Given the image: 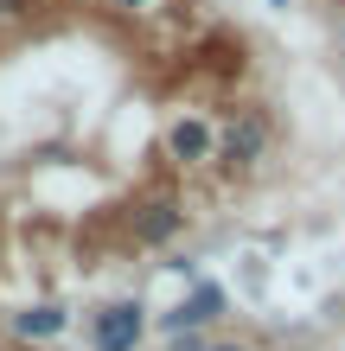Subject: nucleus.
<instances>
[{"instance_id": "1", "label": "nucleus", "mask_w": 345, "mask_h": 351, "mask_svg": "<svg viewBox=\"0 0 345 351\" xmlns=\"http://www.w3.org/2000/svg\"><path fill=\"white\" fill-rule=\"evenodd\" d=\"M141 332H147V319H141L134 300H109L103 313L90 319V345H96V351H134Z\"/></svg>"}, {"instance_id": "2", "label": "nucleus", "mask_w": 345, "mask_h": 351, "mask_svg": "<svg viewBox=\"0 0 345 351\" xmlns=\"http://www.w3.org/2000/svg\"><path fill=\"white\" fill-rule=\"evenodd\" d=\"M262 147H269V121H262V109H237V121L224 128V160H230V167H250V160H262Z\"/></svg>"}, {"instance_id": "3", "label": "nucleus", "mask_w": 345, "mask_h": 351, "mask_svg": "<svg viewBox=\"0 0 345 351\" xmlns=\"http://www.w3.org/2000/svg\"><path fill=\"white\" fill-rule=\"evenodd\" d=\"M217 306H224V287H217V281H198V287H192V300L179 306V313H167V332H186V326L217 319Z\"/></svg>"}, {"instance_id": "4", "label": "nucleus", "mask_w": 345, "mask_h": 351, "mask_svg": "<svg viewBox=\"0 0 345 351\" xmlns=\"http://www.w3.org/2000/svg\"><path fill=\"white\" fill-rule=\"evenodd\" d=\"M179 223H186V211H179L173 198H154L147 211H141V223H134V243H167Z\"/></svg>"}, {"instance_id": "5", "label": "nucleus", "mask_w": 345, "mask_h": 351, "mask_svg": "<svg viewBox=\"0 0 345 351\" xmlns=\"http://www.w3.org/2000/svg\"><path fill=\"white\" fill-rule=\"evenodd\" d=\"M167 147H173V160H205L211 154V128L205 121H173V134H167Z\"/></svg>"}, {"instance_id": "6", "label": "nucleus", "mask_w": 345, "mask_h": 351, "mask_svg": "<svg viewBox=\"0 0 345 351\" xmlns=\"http://www.w3.org/2000/svg\"><path fill=\"white\" fill-rule=\"evenodd\" d=\"M51 332H64V313H58V306H26V313H19V345L51 339Z\"/></svg>"}, {"instance_id": "7", "label": "nucleus", "mask_w": 345, "mask_h": 351, "mask_svg": "<svg viewBox=\"0 0 345 351\" xmlns=\"http://www.w3.org/2000/svg\"><path fill=\"white\" fill-rule=\"evenodd\" d=\"M173 351H211V345L198 339V332H173Z\"/></svg>"}, {"instance_id": "8", "label": "nucleus", "mask_w": 345, "mask_h": 351, "mask_svg": "<svg viewBox=\"0 0 345 351\" xmlns=\"http://www.w3.org/2000/svg\"><path fill=\"white\" fill-rule=\"evenodd\" d=\"M211 351H243V345H211Z\"/></svg>"}, {"instance_id": "9", "label": "nucleus", "mask_w": 345, "mask_h": 351, "mask_svg": "<svg viewBox=\"0 0 345 351\" xmlns=\"http://www.w3.org/2000/svg\"><path fill=\"white\" fill-rule=\"evenodd\" d=\"M121 7H147V0H121Z\"/></svg>"}, {"instance_id": "10", "label": "nucleus", "mask_w": 345, "mask_h": 351, "mask_svg": "<svg viewBox=\"0 0 345 351\" xmlns=\"http://www.w3.org/2000/svg\"><path fill=\"white\" fill-rule=\"evenodd\" d=\"M13 351H38V345H13Z\"/></svg>"}, {"instance_id": "11", "label": "nucleus", "mask_w": 345, "mask_h": 351, "mask_svg": "<svg viewBox=\"0 0 345 351\" xmlns=\"http://www.w3.org/2000/svg\"><path fill=\"white\" fill-rule=\"evenodd\" d=\"M339 32H345V26H339Z\"/></svg>"}]
</instances>
